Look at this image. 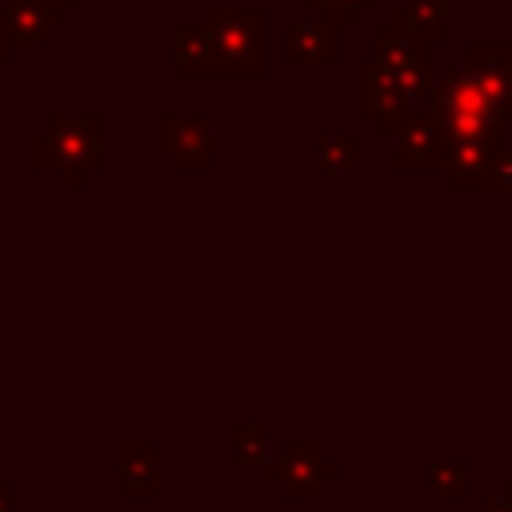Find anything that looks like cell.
<instances>
[{
    "label": "cell",
    "instance_id": "cell-4",
    "mask_svg": "<svg viewBox=\"0 0 512 512\" xmlns=\"http://www.w3.org/2000/svg\"><path fill=\"white\" fill-rule=\"evenodd\" d=\"M340 476V464L328 460L320 452V444L312 440H288L284 452L272 460H264V480L268 484H280L284 496L292 500H312L324 492V484H332Z\"/></svg>",
    "mask_w": 512,
    "mask_h": 512
},
{
    "label": "cell",
    "instance_id": "cell-21",
    "mask_svg": "<svg viewBox=\"0 0 512 512\" xmlns=\"http://www.w3.org/2000/svg\"><path fill=\"white\" fill-rule=\"evenodd\" d=\"M12 48H16V44H12V36H8V28H4V12H0V64H4L8 56H12Z\"/></svg>",
    "mask_w": 512,
    "mask_h": 512
},
{
    "label": "cell",
    "instance_id": "cell-26",
    "mask_svg": "<svg viewBox=\"0 0 512 512\" xmlns=\"http://www.w3.org/2000/svg\"><path fill=\"white\" fill-rule=\"evenodd\" d=\"M500 496H504V500L512 504V480H504V484H500Z\"/></svg>",
    "mask_w": 512,
    "mask_h": 512
},
{
    "label": "cell",
    "instance_id": "cell-14",
    "mask_svg": "<svg viewBox=\"0 0 512 512\" xmlns=\"http://www.w3.org/2000/svg\"><path fill=\"white\" fill-rule=\"evenodd\" d=\"M160 452L156 444L132 440L120 448V492L128 500H152L156 496V480H160Z\"/></svg>",
    "mask_w": 512,
    "mask_h": 512
},
{
    "label": "cell",
    "instance_id": "cell-9",
    "mask_svg": "<svg viewBox=\"0 0 512 512\" xmlns=\"http://www.w3.org/2000/svg\"><path fill=\"white\" fill-rule=\"evenodd\" d=\"M464 68L472 72V80L488 96V104L500 116H512V76H508V64L500 56V44L496 40H472L464 52Z\"/></svg>",
    "mask_w": 512,
    "mask_h": 512
},
{
    "label": "cell",
    "instance_id": "cell-16",
    "mask_svg": "<svg viewBox=\"0 0 512 512\" xmlns=\"http://www.w3.org/2000/svg\"><path fill=\"white\" fill-rule=\"evenodd\" d=\"M356 160H360V136H356V132L336 128V132L320 136V168H324V172H344V168H352Z\"/></svg>",
    "mask_w": 512,
    "mask_h": 512
},
{
    "label": "cell",
    "instance_id": "cell-15",
    "mask_svg": "<svg viewBox=\"0 0 512 512\" xmlns=\"http://www.w3.org/2000/svg\"><path fill=\"white\" fill-rule=\"evenodd\" d=\"M400 24H408L416 36H424L432 48L448 36V0H404L392 8Z\"/></svg>",
    "mask_w": 512,
    "mask_h": 512
},
{
    "label": "cell",
    "instance_id": "cell-11",
    "mask_svg": "<svg viewBox=\"0 0 512 512\" xmlns=\"http://www.w3.org/2000/svg\"><path fill=\"white\" fill-rule=\"evenodd\" d=\"M172 72L180 80H212V76H220L208 24H176L172 28Z\"/></svg>",
    "mask_w": 512,
    "mask_h": 512
},
{
    "label": "cell",
    "instance_id": "cell-6",
    "mask_svg": "<svg viewBox=\"0 0 512 512\" xmlns=\"http://www.w3.org/2000/svg\"><path fill=\"white\" fill-rule=\"evenodd\" d=\"M392 168L396 172H440L448 160V136L436 112H408L392 132Z\"/></svg>",
    "mask_w": 512,
    "mask_h": 512
},
{
    "label": "cell",
    "instance_id": "cell-2",
    "mask_svg": "<svg viewBox=\"0 0 512 512\" xmlns=\"http://www.w3.org/2000/svg\"><path fill=\"white\" fill-rule=\"evenodd\" d=\"M220 76L264 80L268 72V8L264 4H216L208 12Z\"/></svg>",
    "mask_w": 512,
    "mask_h": 512
},
{
    "label": "cell",
    "instance_id": "cell-8",
    "mask_svg": "<svg viewBox=\"0 0 512 512\" xmlns=\"http://www.w3.org/2000/svg\"><path fill=\"white\" fill-rule=\"evenodd\" d=\"M504 148V132H484V136H452L448 140V160H444V180L448 188H484V176Z\"/></svg>",
    "mask_w": 512,
    "mask_h": 512
},
{
    "label": "cell",
    "instance_id": "cell-23",
    "mask_svg": "<svg viewBox=\"0 0 512 512\" xmlns=\"http://www.w3.org/2000/svg\"><path fill=\"white\" fill-rule=\"evenodd\" d=\"M484 512H512V504H508L504 496H492V500L484 504Z\"/></svg>",
    "mask_w": 512,
    "mask_h": 512
},
{
    "label": "cell",
    "instance_id": "cell-19",
    "mask_svg": "<svg viewBox=\"0 0 512 512\" xmlns=\"http://www.w3.org/2000/svg\"><path fill=\"white\" fill-rule=\"evenodd\" d=\"M300 4L312 8V12H320V20H328V24H336V28H348V24H356L360 12L372 8L376 0H300Z\"/></svg>",
    "mask_w": 512,
    "mask_h": 512
},
{
    "label": "cell",
    "instance_id": "cell-25",
    "mask_svg": "<svg viewBox=\"0 0 512 512\" xmlns=\"http://www.w3.org/2000/svg\"><path fill=\"white\" fill-rule=\"evenodd\" d=\"M500 56H504V64H508V76H512V44H500Z\"/></svg>",
    "mask_w": 512,
    "mask_h": 512
},
{
    "label": "cell",
    "instance_id": "cell-5",
    "mask_svg": "<svg viewBox=\"0 0 512 512\" xmlns=\"http://www.w3.org/2000/svg\"><path fill=\"white\" fill-rule=\"evenodd\" d=\"M408 96L396 80L392 68H384L380 60H360L356 64V112L364 120H372L376 136H392L400 128V120L408 116Z\"/></svg>",
    "mask_w": 512,
    "mask_h": 512
},
{
    "label": "cell",
    "instance_id": "cell-20",
    "mask_svg": "<svg viewBox=\"0 0 512 512\" xmlns=\"http://www.w3.org/2000/svg\"><path fill=\"white\" fill-rule=\"evenodd\" d=\"M484 188H492V192H508L512 188V152L508 148L496 152V160H492V168L484 176Z\"/></svg>",
    "mask_w": 512,
    "mask_h": 512
},
{
    "label": "cell",
    "instance_id": "cell-10",
    "mask_svg": "<svg viewBox=\"0 0 512 512\" xmlns=\"http://www.w3.org/2000/svg\"><path fill=\"white\" fill-rule=\"evenodd\" d=\"M280 56L288 64H332L340 60V28L328 20H296L284 32Z\"/></svg>",
    "mask_w": 512,
    "mask_h": 512
},
{
    "label": "cell",
    "instance_id": "cell-7",
    "mask_svg": "<svg viewBox=\"0 0 512 512\" xmlns=\"http://www.w3.org/2000/svg\"><path fill=\"white\" fill-rule=\"evenodd\" d=\"M156 152H164L180 172H208L216 136L204 116H156Z\"/></svg>",
    "mask_w": 512,
    "mask_h": 512
},
{
    "label": "cell",
    "instance_id": "cell-17",
    "mask_svg": "<svg viewBox=\"0 0 512 512\" xmlns=\"http://www.w3.org/2000/svg\"><path fill=\"white\" fill-rule=\"evenodd\" d=\"M428 484L444 500H464L468 496V464L464 460H432L428 464Z\"/></svg>",
    "mask_w": 512,
    "mask_h": 512
},
{
    "label": "cell",
    "instance_id": "cell-13",
    "mask_svg": "<svg viewBox=\"0 0 512 512\" xmlns=\"http://www.w3.org/2000/svg\"><path fill=\"white\" fill-rule=\"evenodd\" d=\"M0 12H4V28H8L12 44H40V40H48V32L56 24L68 20V12H60L48 0H8V8H0Z\"/></svg>",
    "mask_w": 512,
    "mask_h": 512
},
{
    "label": "cell",
    "instance_id": "cell-3",
    "mask_svg": "<svg viewBox=\"0 0 512 512\" xmlns=\"http://www.w3.org/2000/svg\"><path fill=\"white\" fill-rule=\"evenodd\" d=\"M432 112L444 124V136H484V132H504V116L488 104V96L476 88L472 72L460 64H452L448 72L436 76L432 84Z\"/></svg>",
    "mask_w": 512,
    "mask_h": 512
},
{
    "label": "cell",
    "instance_id": "cell-1",
    "mask_svg": "<svg viewBox=\"0 0 512 512\" xmlns=\"http://www.w3.org/2000/svg\"><path fill=\"white\" fill-rule=\"evenodd\" d=\"M104 164V120L100 116H48L28 136V168L64 172L68 188H80L88 172Z\"/></svg>",
    "mask_w": 512,
    "mask_h": 512
},
{
    "label": "cell",
    "instance_id": "cell-18",
    "mask_svg": "<svg viewBox=\"0 0 512 512\" xmlns=\"http://www.w3.org/2000/svg\"><path fill=\"white\" fill-rule=\"evenodd\" d=\"M228 444L240 464H264L268 460V428L264 424H232Z\"/></svg>",
    "mask_w": 512,
    "mask_h": 512
},
{
    "label": "cell",
    "instance_id": "cell-24",
    "mask_svg": "<svg viewBox=\"0 0 512 512\" xmlns=\"http://www.w3.org/2000/svg\"><path fill=\"white\" fill-rule=\"evenodd\" d=\"M48 4H56V8H60V12H72V8H80V4H84V0H48Z\"/></svg>",
    "mask_w": 512,
    "mask_h": 512
},
{
    "label": "cell",
    "instance_id": "cell-22",
    "mask_svg": "<svg viewBox=\"0 0 512 512\" xmlns=\"http://www.w3.org/2000/svg\"><path fill=\"white\" fill-rule=\"evenodd\" d=\"M0 512H12V484L0 480Z\"/></svg>",
    "mask_w": 512,
    "mask_h": 512
},
{
    "label": "cell",
    "instance_id": "cell-12",
    "mask_svg": "<svg viewBox=\"0 0 512 512\" xmlns=\"http://www.w3.org/2000/svg\"><path fill=\"white\" fill-rule=\"evenodd\" d=\"M372 60H380L384 68L396 72L412 60H432V44L424 36H416L408 24H400L396 16H388L372 28Z\"/></svg>",
    "mask_w": 512,
    "mask_h": 512
}]
</instances>
